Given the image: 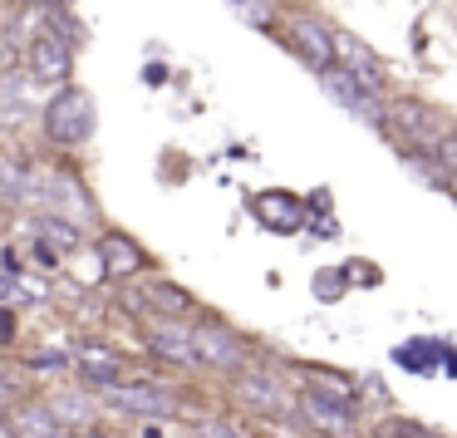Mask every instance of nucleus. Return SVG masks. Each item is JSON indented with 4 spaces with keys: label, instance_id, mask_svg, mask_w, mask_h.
I'll return each instance as SVG.
<instances>
[{
    "label": "nucleus",
    "instance_id": "22",
    "mask_svg": "<svg viewBox=\"0 0 457 438\" xmlns=\"http://www.w3.org/2000/svg\"><path fill=\"white\" fill-rule=\"evenodd\" d=\"M35 369H64L70 365V350H40V355H30Z\"/></svg>",
    "mask_w": 457,
    "mask_h": 438
},
{
    "label": "nucleus",
    "instance_id": "4",
    "mask_svg": "<svg viewBox=\"0 0 457 438\" xmlns=\"http://www.w3.org/2000/svg\"><path fill=\"white\" fill-rule=\"evenodd\" d=\"M104 399H109L113 409H123V414H143V418H168L172 409H178V399H172L168 389L148 384V379H133V384L113 379V384H104Z\"/></svg>",
    "mask_w": 457,
    "mask_h": 438
},
{
    "label": "nucleus",
    "instance_id": "24",
    "mask_svg": "<svg viewBox=\"0 0 457 438\" xmlns=\"http://www.w3.org/2000/svg\"><path fill=\"white\" fill-rule=\"evenodd\" d=\"M30 5H64V0H30Z\"/></svg>",
    "mask_w": 457,
    "mask_h": 438
},
{
    "label": "nucleus",
    "instance_id": "18",
    "mask_svg": "<svg viewBox=\"0 0 457 438\" xmlns=\"http://www.w3.org/2000/svg\"><path fill=\"white\" fill-rule=\"evenodd\" d=\"M433 153H437V163H443V173H447V178L457 182V129H453V133H443Z\"/></svg>",
    "mask_w": 457,
    "mask_h": 438
},
{
    "label": "nucleus",
    "instance_id": "14",
    "mask_svg": "<svg viewBox=\"0 0 457 438\" xmlns=\"http://www.w3.org/2000/svg\"><path fill=\"white\" fill-rule=\"evenodd\" d=\"M11 438H54L60 434V424H54V414L45 404H25V409H15L11 414Z\"/></svg>",
    "mask_w": 457,
    "mask_h": 438
},
{
    "label": "nucleus",
    "instance_id": "26",
    "mask_svg": "<svg viewBox=\"0 0 457 438\" xmlns=\"http://www.w3.org/2000/svg\"><path fill=\"white\" fill-rule=\"evenodd\" d=\"M148 438H158V434H148Z\"/></svg>",
    "mask_w": 457,
    "mask_h": 438
},
{
    "label": "nucleus",
    "instance_id": "16",
    "mask_svg": "<svg viewBox=\"0 0 457 438\" xmlns=\"http://www.w3.org/2000/svg\"><path fill=\"white\" fill-rule=\"evenodd\" d=\"M45 409L54 414V424H60V428H84V424L94 418V404H89V394H54Z\"/></svg>",
    "mask_w": 457,
    "mask_h": 438
},
{
    "label": "nucleus",
    "instance_id": "8",
    "mask_svg": "<svg viewBox=\"0 0 457 438\" xmlns=\"http://www.w3.org/2000/svg\"><path fill=\"white\" fill-rule=\"evenodd\" d=\"M290 45H295L300 55H305L315 70H329L335 64V30H329L325 21H290Z\"/></svg>",
    "mask_w": 457,
    "mask_h": 438
},
{
    "label": "nucleus",
    "instance_id": "1",
    "mask_svg": "<svg viewBox=\"0 0 457 438\" xmlns=\"http://www.w3.org/2000/svg\"><path fill=\"white\" fill-rule=\"evenodd\" d=\"M40 123H45V139L50 143L79 148V143H89L94 129H99V104H94V94L79 89V84H60V89L50 94V104H45Z\"/></svg>",
    "mask_w": 457,
    "mask_h": 438
},
{
    "label": "nucleus",
    "instance_id": "3",
    "mask_svg": "<svg viewBox=\"0 0 457 438\" xmlns=\"http://www.w3.org/2000/svg\"><path fill=\"white\" fill-rule=\"evenodd\" d=\"M320 84H325L329 94H335L339 104H345L354 119H364L369 129H388V109L384 99H378V89H369V84H359L354 74H345L339 64H329V70H320Z\"/></svg>",
    "mask_w": 457,
    "mask_h": 438
},
{
    "label": "nucleus",
    "instance_id": "12",
    "mask_svg": "<svg viewBox=\"0 0 457 438\" xmlns=\"http://www.w3.org/2000/svg\"><path fill=\"white\" fill-rule=\"evenodd\" d=\"M74 365H79V375L89 379L94 389H104V384H113V379H119V355H109V350H99V345H79L74 350Z\"/></svg>",
    "mask_w": 457,
    "mask_h": 438
},
{
    "label": "nucleus",
    "instance_id": "20",
    "mask_svg": "<svg viewBox=\"0 0 457 438\" xmlns=\"http://www.w3.org/2000/svg\"><path fill=\"white\" fill-rule=\"evenodd\" d=\"M153 300H158L162 310H172V316H182V310H187V296H182L178 286H153Z\"/></svg>",
    "mask_w": 457,
    "mask_h": 438
},
{
    "label": "nucleus",
    "instance_id": "13",
    "mask_svg": "<svg viewBox=\"0 0 457 438\" xmlns=\"http://www.w3.org/2000/svg\"><path fill=\"white\" fill-rule=\"evenodd\" d=\"M94 251H99V261H104L109 276H133V271H143V251L133 247L129 237H104Z\"/></svg>",
    "mask_w": 457,
    "mask_h": 438
},
{
    "label": "nucleus",
    "instance_id": "15",
    "mask_svg": "<svg viewBox=\"0 0 457 438\" xmlns=\"http://www.w3.org/2000/svg\"><path fill=\"white\" fill-rule=\"evenodd\" d=\"M30 198V168L11 153H0V207H21Z\"/></svg>",
    "mask_w": 457,
    "mask_h": 438
},
{
    "label": "nucleus",
    "instance_id": "17",
    "mask_svg": "<svg viewBox=\"0 0 457 438\" xmlns=\"http://www.w3.org/2000/svg\"><path fill=\"white\" fill-rule=\"evenodd\" d=\"M74 276H79L84 286H104V281H109V271H104L99 251H89V257H79V261H74Z\"/></svg>",
    "mask_w": 457,
    "mask_h": 438
},
{
    "label": "nucleus",
    "instance_id": "6",
    "mask_svg": "<svg viewBox=\"0 0 457 438\" xmlns=\"http://www.w3.org/2000/svg\"><path fill=\"white\" fill-rule=\"evenodd\" d=\"M388 123H398V133H403L413 148H437V139L447 133V119H443V114L428 109V104H413V99L394 104V109H388Z\"/></svg>",
    "mask_w": 457,
    "mask_h": 438
},
{
    "label": "nucleus",
    "instance_id": "9",
    "mask_svg": "<svg viewBox=\"0 0 457 438\" xmlns=\"http://www.w3.org/2000/svg\"><path fill=\"white\" fill-rule=\"evenodd\" d=\"M35 241H40L45 251H54V257H64V251H79L84 247V232L74 227V217L45 212V217H35Z\"/></svg>",
    "mask_w": 457,
    "mask_h": 438
},
{
    "label": "nucleus",
    "instance_id": "25",
    "mask_svg": "<svg viewBox=\"0 0 457 438\" xmlns=\"http://www.w3.org/2000/svg\"><path fill=\"white\" fill-rule=\"evenodd\" d=\"M54 438H74V434H64V428H60V434H54Z\"/></svg>",
    "mask_w": 457,
    "mask_h": 438
},
{
    "label": "nucleus",
    "instance_id": "2",
    "mask_svg": "<svg viewBox=\"0 0 457 438\" xmlns=\"http://www.w3.org/2000/svg\"><path fill=\"white\" fill-rule=\"evenodd\" d=\"M187 335H192V359H202V365H212V369H241L246 365V340L231 325H221V320H202Z\"/></svg>",
    "mask_w": 457,
    "mask_h": 438
},
{
    "label": "nucleus",
    "instance_id": "19",
    "mask_svg": "<svg viewBox=\"0 0 457 438\" xmlns=\"http://www.w3.org/2000/svg\"><path fill=\"white\" fill-rule=\"evenodd\" d=\"M197 438H246V434H241V424H231V418H207V424L197 428Z\"/></svg>",
    "mask_w": 457,
    "mask_h": 438
},
{
    "label": "nucleus",
    "instance_id": "23",
    "mask_svg": "<svg viewBox=\"0 0 457 438\" xmlns=\"http://www.w3.org/2000/svg\"><path fill=\"white\" fill-rule=\"evenodd\" d=\"M231 5H237V11L246 15L251 25H270V11H266V5H261V0H231Z\"/></svg>",
    "mask_w": 457,
    "mask_h": 438
},
{
    "label": "nucleus",
    "instance_id": "11",
    "mask_svg": "<svg viewBox=\"0 0 457 438\" xmlns=\"http://www.w3.org/2000/svg\"><path fill=\"white\" fill-rule=\"evenodd\" d=\"M148 350L158 359H168V365H192V335L182 325H153L148 330Z\"/></svg>",
    "mask_w": 457,
    "mask_h": 438
},
{
    "label": "nucleus",
    "instance_id": "5",
    "mask_svg": "<svg viewBox=\"0 0 457 438\" xmlns=\"http://www.w3.org/2000/svg\"><path fill=\"white\" fill-rule=\"evenodd\" d=\"M30 80L35 84H70V74H74V45H64L60 35H35L30 40Z\"/></svg>",
    "mask_w": 457,
    "mask_h": 438
},
{
    "label": "nucleus",
    "instance_id": "10",
    "mask_svg": "<svg viewBox=\"0 0 457 438\" xmlns=\"http://www.w3.org/2000/svg\"><path fill=\"white\" fill-rule=\"evenodd\" d=\"M300 409H305V418L320 428H345L349 418H354V404L325 394V389H305V394H300Z\"/></svg>",
    "mask_w": 457,
    "mask_h": 438
},
{
    "label": "nucleus",
    "instance_id": "21",
    "mask_svg": "<svg viewBox=\"0 0 457 438\" xmlns=\"http://www.w3.org/2000/svg\"><path fill=\"white\" fill-rule=\"evenodd\" d=\"M378 438H437V434H428V428H418V424H384Z\"/></svg>",
    "mask_w": 457,
    "mask_h": 438
},
{
    "label": "nucleus",
    "instance_id": "7",
    "mask_svg": "<svg viewBox=\"0 0 457 438\" xmlns=\"http://www.w3.org/2000/svg\"><path fill=\"white\" fill-rule=\"evenodd\" d=\"M237 394H241V404H251V409H276V414H286V409H290L286 379L266 375V369H246V375L237 379Z\"/></svg>",
    "mask_w": 457,
    "mask_h": 438
}]
</instances>
